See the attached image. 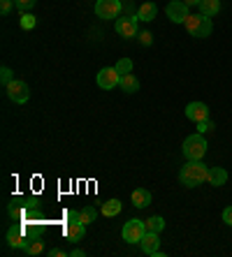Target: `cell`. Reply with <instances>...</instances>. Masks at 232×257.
Masks as SVG:
<instances>
[{
    "mask_svg": "<svg viewBox=\"0 0 232 257\" xmlns=\"http://www.w3.org/2000/svg\"><path fill=\"white\" fill-rule=\"evenodd\" d=\"M7 213L12 215L17 222L24 220H40L42 218V209H40V199L37 197H12V202L7 204Z\"/></svg>",
    "mask_w": 232,
    "mask_h": 257,
    "instance_id": "cell-1",
    "label": "cell"
},
{
    "mask_svg": "<svg viewBox=\"0 0 232 257\" xmlns=\"http://www.w3.org/2000/svg\"><path fill=\"white\" fill-rule=\"evenodd\" d=\"M209 179V167L202 160H188L179 172V181L184 183L186 188H197L207 183Z\"/></svg>",
    "mask_w": 232,
    "mask_h": 257,
    "instance_id": "cell-2",
    "label": "cell"
},
{
    "mask_svg": "<svg viewBox=\"0 0 232 257\" xmlns=\"http://www.w3.org/2000/svg\"><path fill=\"white\" fill-rule=\"evenodd\" d=\"M184 26H186V30H188V35L195 37V40H204V37H209L211 30H214L211 19L204 17V14H188Z\"/></svg>",
    "mask_w": 232,
    "mask_h": 257,
    "instance_id": "cell-3",
    "label": "cell"
},
{
    "mask_svg": "<svg viewBox=\"0 0 232 257\" xmlns=\"http://www.w3.org/2000/svg\"><path fill=\"white\" fill-rule=\"evenodd\" d=\"M181 151H184L186 160H202L204 153H207V139H204L200 132H195V135H188V137L184 139V146H181Z\"/></svg>",
    "mask_w": 232,
    "mask_h": 257,
    "instance_id": "cell-4",
    "label": "cell"
},
{
    "mask_svg": "<svg viewBox=\"0 0 232 257\" xmlns=\"http://www.w3.org/2000/svg\"><path fill=\"white\" fill-rule=\"evenodd\" d=\"M144 234H146V225H144V220H128L123 225V232H121V236H123L125 243H139V241L144 239Z\"/></svg>",
    "mask_w": 232,
    "mask_h": 257,
    "instance_id": "cell-5",
    "label": "cell"
},
{
    "mask_svg": "<svg viewBox=\"0 0 232 257\" xmlns=\"http://www.w3.org/2000/svg\"><path fill=\"white\" fill-rule=\"evenodd\" d=\"M30 243H33V239H30L28 234L24 232L21 222H19V225H12V227L7 229V245H12V248H19V250H26Z\"/></svg>",
    "mask_w": 232,
    "mask_h": 257,
    "instance_id": "cell-6",
    "label": "cell"
},
{
    "mask_svg": "<svg viewBox=\"0 0 232 257\" xmlns=\"http://www.w3.org/2000/svg\"><path fill=\"white\" fill-rule=\"evenodd\" d=\"M7 90V97L12 102H17V104H26L30 97V88L26 81H19V79H14V81H10V84L5 86Z\"/></svg>",
    "mask_w": 232,
    "mask_h": 257,
    "instance_id": "cell-7",
    "label": "cell"
},
{
    "mask_svg": "<svg viewBox=\"0 0 232 257\" xmlns=\"http://www.w3.org/2000/svg\"><path fill=\"white\" fill-rule=\"evenodd\" d=\"M165 14L172 24H184L191 12H188V5H186L184 0H172V3L165 7Z\"/></svg>",
    "mask_w": 232,
    "mask_h": 257,
    "instance_id": "cell-8",
    "label": "cell"
},
{
    "mask_svg": "<svg viewBox=\"0 0 232 257\" xmlns=\"http://www.w3.org/2000/svg\"><path fill=\"white\" fill-rule=\"evenodd\" d=\"M96 14L100 19H116L121 14V0H96Z\"/></svg>",
    "mask_w": 232,
    "mask_h": 257,
    "instance_id": "cell-9",
    "label": "cell"
},
{
    "mask_svg": "<svg viewBox=\"0 0 232 257\" xmlns=\"http://www.w3.org/2000/svg\"><path fill=\"white\" fill-rule=\"evenodd\" d=\"M119 81H121V74L116 72V67H102V70L98 72V86H100L102 90L116 88Z\"/></svg>",
    "mask_w": 232,
    "mask_h": 257,
    "instance_id": "cell-10",
    "label": "cell"
},
{
    "mask_svg": "<svg viewBox=\"0 0 232 257\" xmlns=\"http://www.w3.org/2000/svg\"><path fill=\"white\" fill-rule=\"evenodd\" d=\"M142 245L144 255H151V257H163L161 252V239H158V232H146L144 234V239L139 241Z\"/></svg>",
    "mask_w": 232,
    "mask_h": 257,
    "instance_id": "cell-11",
    "label": "cell"
},
{
    "mask_svg": "<svg viewBox=\"0 0 232 257\" xmlns=\"http://www.w3.org/2000/svg\"><path fill=\"white\" fill-rule=\"evenodd\" d=\"M137 21H139L137 17H123V19H116V24H114V28H116V33H119L121 37H125V40H130V37H135V35H137Z\"/></svg>",
    "mask_w": 232,
    "mask_h": 257,
    "instance_id": "cell-12",
    "label": "cell"
},
{
    "mask_svg": "<svg viewBox=\"0 0 232 257\" xmlns=\"http://www.w3.org/2000/svg\"><path fill=\"white\" fill-rule=\"evenodd\" d=\"M186 118L193 120V123H202V120H209V107L204 102H191L186 107Z\"/></svg>",
    "mask_w": 232,
    "mask_h": 257,
    "instance_id": "cell-13",
    "label": "cell"
},
{
    "mask_svg": "<svg viewBox=\"0 0 232 257\" xmlns=\"http://www.w3.org/2000/svg\"><path fill=\"white\" fill-rule=\"evenodd\" d=\"M63 234H65L72 243H77V241L84 239V234H86V225L82 220H67L65 227H63Z\"/></svg>",
    "mask_w": 232,
    "mask_h": 257,
    "instance_id": "cell-14",
    "label": "cell"
},
{
    "mask_svg": "<svg viewBox=\"0 0 232 257\" xmlns=\"http://www.w3.org/2000/svg\"><path fill=\"white\" fill-rule=\"evenodd\" d=\"M207 183H211L214 188H220L227 183V172L223 167H209V179Z\"/></svg>",
    "mask_w": 232,
    "mask_h": 257,
    "instance_id": "cell-15",
    "label": "cell"
},
{
    "mask_svg": "<svg viewBox=\"0 0 232 257\" xmlns=\"http://www.w3.org/2000/svg\"><path fill=\"white\" fill-rule=\"evenodd\" d=\"M119 86H121V90H123L125 95H132V93H137L139 90V79L135 77V74H123L121 77V81H119Z\"/></svg>",
    "mask_w": 232,
    "mask_h": 257,
    "instance_id": "cell-16",
    "label": "cell"
},
{
    "mask_svg": "<svg viewBox=\"0 0 232 257\" xmlns=\"http://www.w3.org/2000/svg\"><path fill=\"white\" fill-rule=\"evenodd\" d=\"M132 204H135V209H146V206H151V192L144 190V188H137V190H132Z\"/></svg>",
    "mask_w": 232,
    "mask_h": 257,
    "instance_id": "cell-17",
    "label": "cell"
},
{
    "mask_svg": "<svg viewBox=\"0 0 232 257\" xmlns=\"http://www.w3.org/2000/svg\"><path fill=\"white\" fill-rule=\"evenodd\" d=\"M156 14H158V5L151 3V0L149 3H142L139 10H137V19H139V21H153Z\"/></svg>",
    "mask_w": 232,
    "mask_h": 257,
    "instance_id": "cell-18",
    "label": "cell"
},
{
    "mask_svg": "<svg viewBox=\"0 0 232 257\" xmlns=\"http://www.w3.org/2000/svg\"><path fill=\"white\" fill-rule=\"evenodd\" d=\"M121 209H123V204H121V199H107V202L100 206V213L107 215V218H114V215H119Z\"/></svg>",
    "mask_w": 232,
    "mask_h": 257,
    "instance_id": "cell-19",
    "label": "cell"
},
{
    "mask_svg": "<svg viewBox=\"0 0 232 257\" xmlns=\"http://www.w3.org/2000/svg\"><path fill=\"white\" fill-rule=\"evenodd\" d=\"M218 12H220V0H200V14L211 19Z\"/></svg>",
    "mask_w": 232,
    "mask_h": 257,
    "instance_id": "cell-20",
    "label": "cell"
},
{
    "mask_svg": "<svg viewBox=\"0 0 232 257\" xmlns=\"http://www.w3.org/2000/svg\"><path fill=\"white\" fill-rule=\"evenodd\" d=\"M144 225H146V232H158L161 234L163 229H165V220H163L161 215H151V218H146Z\"/></svg>",
    "mask_w": 232,
    "mask_h": 257,
    "instance_id": "cell-21",
    "label": "cell"
},
{
    "mask_svg": "<svg viewBox=\"0 0 232 257\" xmlns=\"http://www.w3.org/2000/svg\"><path fill=\"white\" fill-rule=\"evenodd\" d=\"M96 218H98V209H96V206H84V209H79V220H82L84 225L96 222Z\"/></svg>",
    "mask_w": 232,
    "mask_h": 257,
    "instance_id": "cell-22",
    "label": "cell"
},
{
    "mask_svg": "<svg viewBox=\"0 0 232 257\" xmlns=\"http://www.w3.org/2000/svg\"><path fill=\"white\" fill-rule=\"evenodd\" d=\"M19 26H21L24 30H33V28L37 26V19L33 17L30 12H21V19H19Z\"/></svg>",
    "mask_w": 232,
    "mask_h": 257,
    "instance_id": "cell-23",
    "label": "cell"
},
{
    "mask_svg": "<svg viewBox=\"0 0 232 257\" xmlns=\"http://www.w3.org/2000/svg\"><path fill=\"white\" fill-rule=\"evenodd\" d=\"M42 250H44V241L42 239H35L33 241V243L28 245V248H26V255H30V257H35V255H42Z\"/></svg>",
    "mask_w": 232,
    "mask_h": 257,
    "instance_id": "cell-24",
    "label": "cell"
},
{
    "mask_svg": "<svg viewBox=\"0 0 232 257\" xmlns=\"http://www.w3.org/2000/svg\"><path fill=\"white\" fill-rule=\"evenodd\" d=\"M114 67H116V72H119L121 77H123V74H130V72H132V60L130 58H121Z\"/></svg>",
    "mask_w": 232,
    "mask_h": 257,
    "instance_id": "cell-25",
    "label": "cell"
},
{
    "mask_svg": "<svg viewBox=\"0 0 232 257\" xmlns=\"http://www.w3.org/2000/svg\"><path fill=\"white\" fill-rule=\"evenodd\" d=\"M37 0H14V7H17L19 12H30L33 7H35Z\"/></svg>",
    "mask_w": 232,
    "mask_h": 257,
    "instance_id": "cell-26",
    "label": "cell"
},
{
    "mask_svg": "<svg viewBox=\"0 0 232 257\" xmlns=\"http://www.w3.org/2000/svg\"><path fill=\"white\" fill-rule=\"evenodd\" d=\"M0 81H3V86H7L10 81H14V72L10 70V67H3V70H0Z\"/></svg>",
    "mask_w": 232,
    "mask_h": 257,
    "instance_id": "cell-27",
    "label": "cell"
},
{
    "mask_svg": "<svg viewBox=\"0 0 232 257\" xmlns=\"http://www.w3.org/2000/svg\"><path fill=\"white\" fill-rule=\"evenodd\" d=\"M12 7H14V0H0V14L3 17H7V14L12 12Z\"/></svg>",
    "mask_w": 232,
    "mask_h": 257,
    "instance_id": "cell-28",
    "label": "cell"
},
{
    "mask_svg": "<svg viewBox=\"0 0 232 257\" xmlns=\"http://www.w3.org/2000/svg\"><path fill=\"white\" fill-rule=\"evenodd\" d=\"M139 42H142L144 47H151V42H153V33H149V30L139 33Z\"/></svg>",
    "mask_w": 232,
    "mask_h": 257,
    "instance_id": "cell-29",
    "label": "cell"
},
{
    "mask_svg": "<svg viewBox=\"0 0 232 257\" xmlns=\"http://www.w3.org/2000/svg\"><path fill=\"white\" fill-rule=\"evenodd\" d=\"M209 130H214V123H211V118L202 120V123H197V132H200V135H204V132H209Z\"/></svg>",
    "mask_w": 232,
    "mask_h": 257,
    "instance_id": "cell-30",
    "label": "cell"
},
{
    "mask_svg": "<svg viewBox=\"0 0 232 257\" xmlns=\"http://www.w3.org/2000/svg\"><path fill=\"white\" fill-rule=\"evenodd\" d=\"M223 222L232 227V206H225V209H223Z\"/></svg>",
    "mask_w": 232,
    "mask_h": 257,
    "instance_id": "cell-31",
    "label": "cell"
},
{
    "mask_svg": "<svg viewBox=\"0 0 232 257\" xmlns=\"http://www.w3.org/2000/svg\"><path fill=\"white\" fill-rule=\"evenodd\" d=\"M49 257H67V252L60 250V248H51V250H49Z\"/></svg>",
    "mask_w": 232,
    "mask_h": 257,
    "instance_id": "cell-32",
    "label": "cell"
},
{
    "mask_svg": "<svg viewBox=\"0 0 232 257\" xmlns=\"http://www.w3.org/2000/svg\"><path fill=\"white\" fill-rule=\"evenodd\" d=\"M65 218H67V220H79V211H74V209L65 211Z\"/></svg>",
    "mask_w": 232,
    "mask_h": 257,
    "instance_id": "cell-33",
    "label": "cell"
},
{
    "mask_svg": "<svg viewBox=\"0 0 232 257\" xmlns=\"http://www.w3.org/2000/svg\"><path fill=\"white\" fill-rule=\"evenodd\" d=\"M84 255H86V252H84L82 248H74V250L70 252V257H84Z\"/></svg>",
    "mask_w": 232,
    "mask_h": 257,
    "instance_id": "cell-34",
    "label": "cell"
},
{
    "mask_svg": "<svg viewBox=\"0 0 232 257\" xmlns=\"http://www.w3.org/2000/svg\"><path fill=\"white\" fill-rule=\"evenodd\" d=\"M184 3H186L188 7H191V5H200V0H184Z\"/></svg>",
    "mask_w": 232,
    "mask_h": 257,
    "instance_id": "cell-35",
    "label": "cell"
}]
</instances>
